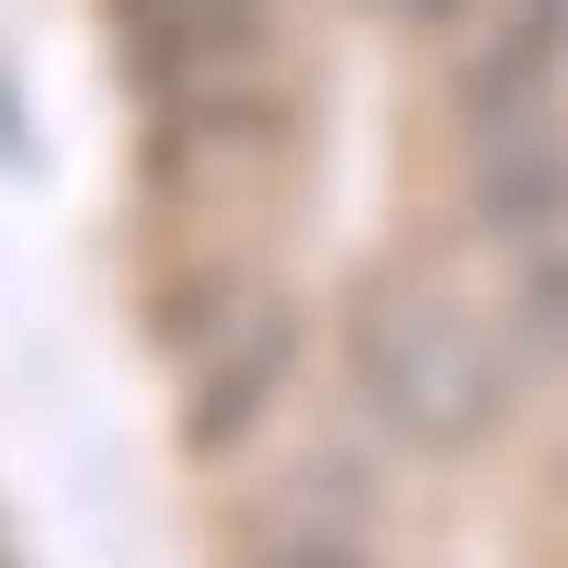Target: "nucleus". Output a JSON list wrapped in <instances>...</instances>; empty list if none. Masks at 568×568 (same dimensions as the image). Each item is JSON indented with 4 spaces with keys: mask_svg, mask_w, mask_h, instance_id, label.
Returning <instances> with one entry per match:
<instances>
[{
    "mask_svg": "<svg viewBox=\"0 0 568 568\" xmlns=\"http://www.w3.org/2000/svg\"><path fill=\"white\" fill-rule=\"evenodd\" d=\"M284 568H353V557H284Z\"/></svg>",
    "mask_w": 568,
    "mask_h": 568,
    "instance_id": "obj_3",
    "label": "nucleus"
},
{
    "mask_svg": "<svg viewBox=\"0 0 568 568\" xmlns=\"http://www.w3.org/2000/svg\"><path fill=\"white\" fill-rule=\"evenodd\" d=\"M171 353L194 364V444H227V433H251V420H262L273 375H284V307L240 296L216 329H182Z\"/></svg>",
    "mask_w": 568,
    "mask_h": 568,
    "instance_id": "obj_2",
    "label": "nucleus"
},
{
    "mask_svg": "<svg viewBox=\"0 0 568 568\" xmlns=\"http://www.w3.org/2000/svg\"><path fill=\"white\" fill-rule=\"evenodd\" d=\"M364 387L398 433L466 444L489 420V342L444 296H387V307H364Z\"/></svg>",
    "mask_w": 568,
    "mask_h": 568,
    "instance_id": "obj_1",
    "label": "nucleus"
}]
</instances>
